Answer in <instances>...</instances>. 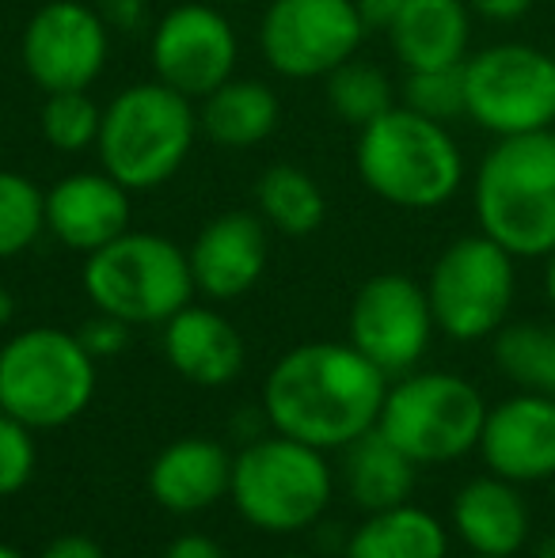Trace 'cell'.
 Listing matches in <instances>:
<instances>
[{
    "label": "cell",
    "mask_w": 555,
    "mask_h": 558,
    "mask_svg": "<svg viewBox=\"0 0 555 558\" xmlns=\"http://www.w3.org/2000/svg\"><path fill=\"white\" fill-rule=\"evenodd\" d=\"M388 396V376L350 342L293 345L263 384V414L312 448H347L370 434Z\"/></svg>",
    "instance_id": "1"
},
{
    "label": "cell",
    "mask_w": 555,
    "mask_h": 558,
    "mask_svg": "<svg viewBox=\"0 0 555 558\" xmlns=\"http://www.w3.org/2000/svg\"><path fill=\"white\" fill-rule=\"evenodd\" d=\"M480 232L514 258L555 251V130L498 137L472 183Z\"/></svg>",
    "instance_id": "2"
},
{
    "label": "cell",
    "mask_w": 555,
    "mask_h": 558,
    "mask_svg": "<svg viewBox=\"0 0 555 558\" xmlns=\"http://www.w3.org/2000/svg\"><path fill=\"white\" fill-rule=\"evenodd\" d=\"M354 163L362 183L396 209H437L464 183V153L449 125L403 104L358 130Z\"/></svg>",
    "instance_id": "3"
},
{
    "label": "cell",
    "mask_w": 555,
    "mask_h": 558,
    "mask_svg": "<svg viewBox=\"0 0 555 558\" xmlns=\"http://www.w3.org/2000/svg\"><path fill=\"white\" fill-rule=\"evenodd\" d=\"M198 137L194 99L164 81L130 84L104 107L99 163L126 191H156L186 163Z\"/></svg>",
    "instance_id": "4"
},
{
    "label": "cell",
    "mask_w": 555,
    "mask_h": 558,
    "mask_svg": "<svg viewBox=\"0 0 555 558\" xmlns=\"http://www.w3.org/2000/svg\"><path fill=\"white\" fill-rule=\"evenodd\" d=\"M96 396V357L58 327H27L0 350V411L31 429L69 426Z\"/></svg>",
    "instance_id": "5"
},
{
    "label": "cell",
    "mask_w": 555,
    "mask_h": 558,
    "mask_svg": "<svg viewBox=\"0 0 555 558\" xmlns=\"http://www.w3.org/2000/svg\"><path fill=\"white\" fill-rule=\"evenodd\" d=\"M84 293L99 312L130 327L168 324L194 296L191 258L156 232H122L84 263Z\"/></svg>",
    "instance_id": "6"
},
{
    "label": "cell",
    "mask_w": 555,
    "mask_h": 558,
    "mask_svg": "<svg viewBox=\"0 0 555 558\" xmlns=\"http://www.w3.org/2000/svg\"><path fill=\"white\" fill-rule=\"evenodd\" d=\"M232 506L263 532H301L331 501V468L324 448L297 437H255L232 460Z\"/></svg>",
    "instance_id": "7"
},
{
    "label": "cell",
    "mask_w": 555,
    "mask_h": 558,
    "mask_svg": "<svg viewBox=\"0 0 555 558\" xmlns=\"http://www.w3.org/2000/svg\"><path fill=\"white\" fill-rule=\"evenodd\" d=\"M487 403L457 373H408L388 388L377 429L415 463H449L480 448Z\"/></svg>",
    "instance_id": "8"
},
{
    "label": "cell",
    "mask_w": 555,
    "mask_h": 558,
    "mask_svg": "<svg viewBox=\"0 0 555 558\" xmlns=\"http://www.w3.org/2000/svg\"><path fill=\"white\" fill-rule=\"evenodd\" d=\"M514 263L518 258L483 232L453 240L426 281L437 331L457 342H480L503 331L518 293Z\"/></svg>",
    "instance_id": "9"
},
{
    "label": "cell",
    "mask_w": 555,
    "mask_h": 558,
    "mask_svg": "<svg viewBox=\"0 0 555 558\" xmlns=\"http://www.w3.org/2000/svg\"><path fill=\"white\" fill-rule=\"evenodd\" d=\"M464 118L491 137H518L555 125V58L529 43H495L468 53Z\"/></svg>",
    "instance_id": "10"
},
{
    "label": "cell",
    "mask_w": 555,
    "mask_h": 558,
    "mask_svg": "<svg viewBox=\"0 0 555 558\" xmlns=\"http://www.w3.org/2000/svg\"><path fill=\"white\" fill-rule=\"evenodd\" d=\"M365 31L354 0H270L260 20V50L286 81H319L358 58Z\"/></svg>",
    "instance_id": "11"
},
{
    "label": "cell",
    "mask_w": 555,
    "mask_h": 558,
    "mask_svg": "<svg viewBox=\"0 0 555 558\" xmlns=\"http://www.w3.org/2000/svg\"><path fill=\"white\" fill-rule=\"evenodd\" d=\"M111 27L84 0H46L23 27L20 58L38 88L81 92L104 76Z\"/></svg>",
    "instance_id": "12"
},
{
    "label": "cell",
    "mask_w": 555,
    "mask_h": 558,
    "mask_svg": "<svg viewBox=\"0 0 555 558\" xmlns=\"http://www.w3.org/2000/svg\"><path fill=\"white\" fill-rule=\"evenodd\" d=\"M350 345L365 353L385 376H403L426 353L437 331L426 286L408 274H377L354 293L350 304Z\"/></svg>",
    "instance_id": "13"
},
{
    "label": "cell",
    "mask_w": 555,
    "mask_h": 558,
    "mask_svg": "<svg viewBox=\"0 0 555 558\" xmlns=\"http://www.w3.org/2000/svg\"><path fill=\"white\" fill-rule=\"evenodd\" d=\"M240 43L232 23L214 4H176L153 31L156 81L186 99H206L232 76Z\"/></svg>",
    "instance_id": "14"
},
{
    "label": "cell",
    "mask_w": 555,
    "mask_h": 558,
    "mask_svg": "<svg viewBox=\"0 0 555 558\" xmlns=\"http://www.w3.org/2000/svg\"><path fill=\"white\" fill-rule=\"evenodd\" d=\"M480 452L491 475L510 483H544L555 475V399L544 391H521L487 407Z\"/></svg>",
    "instance_id": "15"
},
{
    "label": "cell",
    "mask_w": 555,
    "mask_h": 558,
    "mask_svg": "<svg viewBox=\"0 0 555 558\" xmlns=\"http://www.w3.org/2000/svg\"><path fill=\"white\" fill-rule=\"evenodd\" d=\"M194 289L209 301H237L248 289L260 286L270 263V235L260 214H221L198 235L191 251Z\"/></svg>",
    "instance_id": "16"
},
{
    "label": "cell",
    "mask_w": 555,
    "mask_h": 558,
    "mask_svg": "<svg viewBox=\"0 0 555 558\" xmlns=\"http://www.w3.org/2000/svg\"><path fill=\"white\" fill-rule=\"evenodd\" d=\"M46 232L92 255L130 232V191L107 171H73L46 191Z\"/></svg>",
    "instance_id": "17"
},
{
    "label": "cell",
    "mask_w": 555,
    "mask_h": 558,
    "mask_svg": "<svg viewBox=\"0 0 555 558\" xmlns=\"http://www.w3.org/2000/svg\"><path fill=\"white\" fill-rule=\"evenodd\" d=\"M164 357L198 388H225L244 368V338L214 308H179L164 324Z\"/></svg>",
    "instance_id": "18"
},
{
    "label": "cell",
    "mask_w": 555,
    "mask_h": 558,
    "mask_svg": "<svg viewBox=\"0 0 555 558\" xmlns=\"http://www.w3.org/2000/svg\"><path fill=\"white\" fill-rule=\"evenodd\" d=\"M232 486V456L206 437H179L148 468V494L176 517H191L225 498Z\"/></svg>",
    "instance_id": "19"
},
{
    "label": "cell",
    "mask_w": 555,
    "mask_h": 558,
    "mask_svg": "<svg viewBox=\"0 0 555 558\" xmlns=\"http://www.w3.org/2000/svg\"><path fill=\"white\" fill-rule=\"evenodd\" d=\"M453 529L468 551L514 558L529 539V506L518 483L503 475L472 478L453 498Z\"/></svg>",
    "instance_id": "20"
},
{
    "label": "cell",
    "mask_w": 555,
    "mask_h": 558,
    "mask_svg": "<svg viewBox=\"0 0 555 558\" xmlns=\"http://www.w3.org/2000/svg\"><path fill=\"white\" fill-rule=\"evenodd\" d=\"M388 43L408 73L457 69L472 46V8L468 0H408L388 27Z\"/></svg>",
    "instance_id": "21"
},
{
    "label": "cell",
    "mask_w": 555,
    "mask_h": 558,
    "mask_svg": "<svg viewBox=\"0 0 555 558\" xmlns=\"http://www.w3.org/2000/svg\"><path fill=\"white\" fill-rule=\"evenodd\" d=\"M281 104L275 88L248 76H229L198 107V130L221 148L263 145L278 130Z\"/></svg>",
    "instance_id": "22"
},
{
    "label": "cell",
    "mask_w": 555,
    "mask_h": 558,
    "mask_svg": "<svg viewBox=\"0 0 555 558\" xmlns=\"http://www.w3.org/2000/svg\"><path fill=\"white\" fill-rule=\"evenodd\" d=\"M415 468L419 463L400 452L377 426L342 448V483H347L350 501L365 513L411 501Z\"/></svg>",
    "instance_id": "23"
},
{
    "label": "cell",
    "mask_w": 555,
    "mask_h": 558,
    "mask_svg": "<svg viewBox=\"0 0 555 558\" xmlns=\"http://www.w3.org/2000/svg\"><path fill=\"white\" fill-rule=\"evenodd\" d=\"M347 558H449V536L434 513L403 501L365 513L347 539Z\"/></svg>",
    "instance_id": "24"
},
{
    "label": "cell",
    "mask_w": 555,
    "mask_h": 558,
    "mask_svg": "<svg viewBox=\"0 0 555 558\" xmlns=\"http://www.w3.org/2000/svg\"><path fill=\"white\" fill-rule=\"evenodd\" d=\"M255 206L267 228L281 235H312L327 217V198L309 171L293 163L267 168L255 183Z\"/></svg>",
    "instance_id": "25"
},
{
    "label": "cell",
    "mask_w": 555,
    "mask_h": 558,
    "mask_svg": "<svg viewBox=\"0 0 555 558\" xmlns=\"http://www.w3.org/2000/svg\"><path fill=\"white\" fill-rule=\"evenodd\" d=\"M495 365L526 391H544L555 399V327H503L495 335Z\"/></svg>",
    "instance_id": "26"
},
{
    "label": "cell",
    "mask_w": 555,
    "mask_h": 558,
    "mask_svg": "<svg viewBox=\"0 0 555 558\" xmlns=\"http://www.w3.org/2000/svg\"><path fill=\"white\" fill-rule=\"evenodd\" d=\"M324 81H327V107H331L342 122L358 125V130L396 107L393 84H388V76L381 73L377 65H370V61L350 58L347 65H339L331 76H324Z\"/></svg>",
    "instance_id": "27"
},
{
    "label": "cell",
    "mask_w": 555,
    "mask_h": 558,
    "mask_svg": "<svg viewBox=\"0 0 555 558\" xmlns=\"http://www.w3.org/2000/svg\"><path fill=\"white\" fill-rule=\"evenodd\" d=\"M99 125H104V111L88 88L81 92H50L38 111V130L43 141L53 153H84L99 141Z\"/></svg>",
    "instance_id": "28"
},
{
    "label": "cell",
    "mask_w": 555,
    "mask_h": 558,
    "mask_svg": "<svg viewBox=\"0 0 555 558\" xmlns=\"http://www.w3.org/2000/svg\"><path fill=\"white\" fill-rule=\"evenodd\" d=\"M46 232V191L20 171H0V258H15Z\"/></svg>",
    "instance_id": "29"
},
{
    "label": "cell",
    "mask_w": 555,
    "mask_h": 558,
    "mask_svg": "<svg viewBox=\"0 0 555 558\" xmlns=\"http://www.w3.org/2000/svg\"><path fill=\"white\" fill-rule=\"evenodd\" d=\"M403 107L449 125L464 114V69H419L403 81Z\"/></svg>",
    "instance_id": "30"
},
{
    "label": "cell",
    "mask_w": 555,
    "mask_h": 558,
    "mask_svg": "<svg viewBox=\"0 0 555 558\" xmlns=\"http://www.w3.org/2000/svg\"><path fill=\"white\" fill-rule=\"evenodd\" d=\"M35 475V437L31 426L0 411V498L20 494Z\"/></svg>",
    "instance_id": "31"
},
{
    "label": "cell",
    "mask_w": 555,
    "mask_h": 558,
    "mask_svg": "<svg viewBox=\"0 0 555 558\" xmlns=\"http://www.w3.org/2000/svg\"><path fill=\"white\" fill-rule=\"evenodd\" d=\"M76 338L84 342V350L92 353V357H111V353L126 350L130 342V324H122V319L107 316V312H99L96 319H88V324L76 331Z\"/></svg>",
    "instance_id": "32"
},
{
    "label": "cell",
    "mask_w": 555,
    "mask_h": 558,
    "mask_svg": "<svg viewBox=\"0 0 555 558\" xmlns=\"http://www.w3.org/2000/svg\"><path fill=\"white\" fill-rule=\"evenodd\" d=\"M96 8L111 31L134 35V31H141V23H145L148 0H96Z\"/></svg>",
    "instance_id": "33"
},
{
    "label": "cell",
    "mask_w": 555,
    "mask_h": 558,
    "mask_svg": "<svg viewBox=\"0 0 555 558\" xmlns=\"http://www.w3.org/2000/svg\"><path fill=\"white\" fill-rule=\"evenodd\" d=\"M472 15H483L491 23H518L536 8V0H468Z\"/></svg>",
    "instance_id": "34"
},
{
    "label": "cell",
    "mask_w": 555,
    "mask_h": 558,
    "mask_svg": "<svg viewBox=\"0 0 555 558\" xmlns=\"http://www.w3.org/2000/svg\"><path fill=\"white\" fill-rule=\"evenodd\" d=\"M38 558H107V555L96 539L81 536V532H69V536H58L53 544H46Z\"/></svg>",
    "instance_id": "35"
},
{
    "label": "cell",
    "mask_w": 555,
    "mask_h": 558,
    "mask_svg": "<svg viewBox=\"0 0 555 558\" xmlns=\"http://www.w3.org/2000/svg\"><path fill=\"white\" fill-rule=\"evenodd\" d=\"M354 4H358V12H362L365 27L388 31L396 15L403 12V4H408V0H354Z\"/></svg>",
    "instance_id": "36"
},
{
    "label": "cell",
    "mask_w": 555,
    "mask_h": 558,
    "mask_svg": "<svg viewBox=\"0 0 555 558\" xmlns=\"http://www.w3.org/2000/svg\"><path fill=\"white\" fill-rule=\"evenodd\" d=\"M164 558H225V551L209 536H179L168 544Z\"/></svg>",
    "instance_id": "37"
},
{
    "label": "cell",
    "mask_w": 555,
    "mask_h": 558,
    "mask_svg": "<svg viewBox=\"0 0 555 558\" xmlns=\"http://www.w3.org/2000/svg\"><path fill=\"white\" fill-rule=\"evenodd\" d=\"M544 296H548V308L555 316V251L544 258Z\"/></svg>",
    "instance_id": "38"
},
{
    "label": "cell",
    "mask_w": 555,
    "mask_h": 558,
    "mask_svg": "<svg viewBox=\"0 0 555 558\" xmlns=\"http://www.w3.org/2000/svg\"><path fill=\"white\" fill-rule=\"evenodd\" d=\"M12 316H15V301H12V293H8V289L0 286V331H4V327L12 324Z\"/></svg>",
    "instance_id": "39"
},
{
    "label": "cell",
    "mask_w": 555,
    "mask_h": 558,
    "mask_svg": "<svg viewBox=\"0 0 555 558\" xmlns=\"http://www.w3.org/2000/svg\"><path fill=\"white\" fill-rule=\"evenodd\" d=\"M0 558H23V555L15 551V547H4V544H0Z\"/></svg>",
    "instance_id": "40"
},
{
    "label": "cell",
    "mask_w": 555,
    "mask_h": 558,
    "mask_svg": "<svg viewBox=\"0 0 555 558\" xmlns=\"http://www.w3.org/2000/svg\"><path fill=\"white\" fill-rule=\"evenodd\" d=\"M217 4H260V0H217Z\"/></svg>",
    "instance_id": "41"
},
{
    "label": "cell",
    "mask_w": 555,
    "mask_h": 558,
    "mask_svg": "<svg viewBox=\"0 0 555 558\" xmlns=\"http://www.w3.org/2000/svg\"><path fill=\"white\" fill-rule=\"evenodd\" d=\"M278 558H312V555H297V551H289V555H278Z\"/></svg>",
    "instance_id": "42"
},
{
    "label": "cell",
    "mask_w": 555,
    "mask_h": 558,
    "mask_svg": "<svg viewBox=\"0 0 555 558\" xmlns=\"http://www.w3.org/2000/svg\"><path fill=\"white\" fill-rule=\"evenodd\" d=\"M548 555L555 558V536H552V544H548Z\"/></svg>",
    "instance_id": "43"
},
{
    "label": "cell",
    "mask_w": 555,
    "mask_h": 558,
    "mask_svg": "<svg viewBox=\"0 0 555 558\" xmlns=\"http://www.w3.org/2000/svg\"><path fill=\"white\" fill-rule=\"evenodd\" d=\"M464 558H491V555H475V551H472V555H464Z\"/></svg>",
    "instance_id": "44"
}]
</instances>
